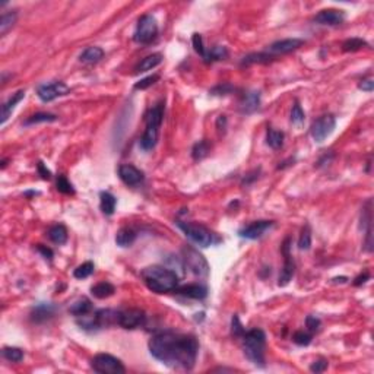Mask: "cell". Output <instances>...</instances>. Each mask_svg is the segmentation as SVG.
<instances>
[{
  "mask_svg": "<svg viewBox=\"0 0 374 374\" xmlns=\"http://www.w3.org/2000/svg\"><path fill=\"white\" fill-rule=\"evenodd\" d=\"M149 353L168 367L192 370L199 354V342L193 335L162 332L149 341Z\"/></svg>",
  "mask_w": 374,
  "mask_h": 374,
  "instance_id": "cell-1",
  "label": "cell"
},
{
  "mask_svg": "<svg viewBox=\"0 0 374 374\" xmlns=\"http://www.w3.org/2000/svg\"><path fill=\"white\" fill-rule=\"evenodd\" d=\"M141 276L152 293H174L179 287V275L165 266H148L142 271Z\"/></svg>",
  "mask_w": 374,
  "mask_h": 374,
  "instance_id": "cell-2",
  "label": "cell"
},
{
  "mask_svg": "<svg viewBox=\"0 0 374 374\" xmlns=\"http://www.w3.org/2000/svg\"><path fill=\"white\" fill-rule=\"evenodd\" d=\"M243 339V351L246 358L257 367H265V346H266V335L262 329H250L246 331L241 336Z\"/></svg>",
  "mask_w": 374,
  "mask_h": 374,
  "instance_id": "cell-3",
  "label": "cell"
},
{
  "mask_svg": "<svg viewBox=\"0 0 374 374\" xmlns=\"http://www.w3.org/2000/svg\"><path fill=\"white\" fill-rule=\"evenodd\" d=\"M162 119H164V102L161 101L155 104L145 117L146 129L141 138V148L143 151H151L155 148V145L158 142Z\"/></svg>",
  "mask_w": 374,
  "mask_h": 374,
  "instance_id": "cell-4",
  "label": "cell"
},
{
  "mask_svg": "<svg viewBox=\"0 0 374 374\" xmlns=\"http://www.w3.org/2000/svg\"><path fill=\"white\" fill-rule=\"evenodd\" d=\"M177 227L182 230L184 235L187 238H190L193 243L199 247H209L213 241L212 233L199 224L194 223H183V221H177Z\"/></svg>",
  "mask_w": 374,
  "mask_h": 374,
  "instance_id": "cell-5",
  "label": "cell"
},
{
  "mask_svg": "<svg viewBox=\"0 0 374 374\" xmlns=\"http://www.w3.org/2000/svg\"><path fill=\"white\" fill-rule=\"evenodd\" d=\"M158 35V24L152 15H143L138 20L133 40L139 44H149Z\"/></svg>",
  "mask_w": 374,
  "mask_h": 374,
  "instance_id": "cell-6",
  "label": "cell"
},
{
  "mask_svg": "<svg viewBox=\"0 0 374 374\" xmlns=\"http://www.w3.org/2000/svg\"><path fill=\"white\" fill-rule=\"evenodd\" d=\"M91 367L94 371L101 374H124L126 368L123 363L110 354H98L91 360Z\"/></svg>",
  "mask_w": 374,
  "mask_h": 374,
  "instance_id": "cell-7",
  "label": "cell"
},
{
  "mask_svg": "<svg viewBox=\"0 0 374 374\" xmlns=\"http://www.w3.org/2000/svg\"><path fill=\"white\" fill-rule=\"evenodd\" d=\"M183 260L184 265L197 276H208L209 275V265L201 253L193 247L183 249Z\"/></svg>",
  "mask_w": 374,
  "mask_h": 374,
  "instance_id": "cell-8",
  "label": "cell"
},
{
  "mask_svg": "<svg viewBox=\"0 0 374 374\" xmlns=\"http://www.w3.org/2000/svg\"><path fill=\"white\" fill-rule=\"evenodd\" d=\"M71 91V88L61 81H53L49 83H41L37 86V95L41 101L44 102H51L54 101L56 98L63 97V95H68Z\"/></svg>",
  "mask_w": 374,
  "mask_h": 374,
  "instance_id": "cell-9",
  "label": "cell"
},
{
  "mask_svg": "<svg viewBox=\"0 0 374 374\" xmlns=\"http://www.w3.org/2000/svg\"><path fill=\"white\" fill-rule=\"evenodd\" d=\"M335 127H336V119L332 114H324L317 120H314L312 124V138L317 143H322L327 136L334 133Z\"/></svg>",
  "mask_w": 374,
  "mask_h": 374,
  "instance_id": "cell-10",
  "label": "cell"
},
{
  "mask_svg": "<svg viewBox=\"0 0 374 374\" xmlns=\"http://www.w3.org/2000/svg\"><path fill=\"white\" fill-rule=\"evenodd\" d=\"M145 312L141 309H127L117 313V324L123 329H136L145 323Z\"/></svg>",
  "mask_w": 374,
  "mask_h": 374,
  "instance_id": "cell-11",
  "label": "cell"
},
{
  "mask_svg": "<svg viewBox=\"0 0 374 374\" xmlns=\"http://www.w3.org/2000/svg\"><path fill=\"white\" fill-rule=\"evenodd\" d=\"M291 240L287 238L282 244V254H283V268L281 271V275H279V279H278V285L279 287H285L288 285L290 281L293 279L294 272H295V263H294L293 256L290 253V249H291Z\"/></svg>",
  "mask_w": 374,
  "mask_h": 374,
  "instance_id": "cell-12",
  "label": "cell"
},
{
  "mask_svg": "<svg viewBox=\"0 0 374 374\" xmlns=\"http://www.w3.org/2000/svg\"><path fill=\"white\" fill-rule=\"evenodd\" d=\"M272 227H273V221H266V219L254 221V223L243 227V228L238 231V235H240L241 238H247V240H257V238H260V237H263L265 234L268 233Z\"/></svg>",
  "mask_w": 374,
  "mask_h": 374,
  "instance_id": "cell-13",
  "label": "cell"
},
{
  "mask_svg": "<svg viewBox=\"0 0 374 374\" xmlns=\"http://www.w3.org/2000/svg\"><path fill=\"white\" fill-rule=\"evenodd\" d=\"M119 177L122 179V182L124 184L131 186V187L139 186L145 180L143 172L139 168H136L135 165H131V164H123V165L119 167Z\"/></svg>",
  "mask_w": 374,
  "mask_h": 374,
  "instance_id": "cell-14",
  "label": "cell"
},
{
  "mask_svg": "<svg viewBox=\"0 0 374 374\" xmlns=\"http://www.w3.org/2000/svg\"><path fill=\"white\" fill-rule=\"evenodd\" d=\"M345 20L344 10L338 9H324L320 10L316 16H314V22L319 25H329V27H336L341 25Z\"/></svg>",
  "mask_w": 374,
  "mask_h": 374,
  "instance_id": "cell-15",
  "label": "cell"
},
{
  "mask_svg": "<svg viewBox=\"0 0 374 374\" xmlns=\"http://www.w3.org/2000/svg\"><path fill=\"white\" fill-rule=\"evenodd\" d=\"M56 314V305L51 303H41L37 304L32 312H31V320L35 323H44L47 320L53 319Z\"/></svg>",
  "mask_w": 374,
  "mask_h": 374,
  "instance_id": "cell-16",
  "label": "cell"
},
{
  "mask_svg": "<svg viewBox=\"0 0 374 374\" xmlns=\"http://www.w3.org/2000/svg\"><path fill=\"white\" fill-rule=\"evenodd\" d=\"M174 293L180 294L187 298H193V300H203L208 295V288L202 283H189V285L177 287V290Z\"/></svg>",
  "mask_w": 374,
  "mask_h": 374,
  "instance_id": "cell-17",
  "label": "cell"
},
{
  "mask_svg": "<svg viewBox=\"0 0 374 374\" xmlns=\"http://www.w3.org/2000/svg\"><path fill=\"white\" fill-rule=\"evenodd\" d=\"M304 44L303 40L300 38H287V40H279L272 42L269 46V51L272 54H287L290 51L297 50L298 47H301Z\"/></svg>",
  "mask_w": 374,
  "mask_h": 374,
  "instance_id": "cell-18",
  "label": "cell"
},
{
  "mask_svg": "<svg viewBox=\"0 0 374 374\" xmlns=\"http://www.w3.org/2000/svg\"><path fill=\"white\" fill-rule=\"evenodd\" d=\"M365 225V249L367 252L373 250V243H371V201L365 203L361 212V227Z\"/></svg>",
  "mask_w": 374,
  "mask_h": 374,
  "instance_id": "cell-19",
  "label": "cell"
},
{
  "mask_svg": "<svg viewBox=\"0 0 374 374\" xmlns=\"http://www.w3.org/2000/svg\"><path fill=\"white\" fill-rule=\"evenodd\" d=\"M24 98H25V91H24V90H19L18 92L12 94V97H10L8 101L3 102V105H2V116H0V117H2V119H0V123H2V124H5V123L8 122V119L10 117L12 112L15 110L16 104H19Z\"/></svg>",
  "mask_w": 374,
  "mask_h": 374,
  "instance_id": "cell-20",
  "label": "cell"
},
{
  "mask_svg": "<svg viewBox=\"0 0 374 374\" xmlns=\"http://www.w3.org/2000/svg\"><path fill=\"white\" fill-rule=\"evenodd\" d=\"M260 107V92L250 91L244 94L243 100L240 102V108L244 114H252V113L257 112Z\"/></svg>",
  "mask_w": 374,
  "mask_h": 374,
  "instance_id": "cell-21",
  "label": "cell"
},
{
  "mask_svg": "<svg viewBox=\"0 0 374 374\" xmlns=\"http://www.w3.org/2000/svg\"><path fill=\"white\" fill-rule=\"evenodd\" d=\"M104 57V50L101 47H97V46H92V47H86L85 50L82 51L81 56H79V60L85 64H95L101 60Z\"/></svg>",
  "mask_w": 374,
  "mask_h": 374,
  "instance_id": "cell-22",
  "label": "cell"
},
{
  "mask_svg": "<svg viewBox=\"0 0 374 374\" xmlns=\"http://www.w3.org/2000/svg\"><path fill=\"white\" fill-rule=\"evenodd\" d=\"M162 61V54L161 53H153L151 56H146L145 59H142L138 66L135 68L136 73H143V72L152 71L153 68H157L160 63Z\"/></svg>",
  "mask_w": 374,
  "mask_h": 374,
  "instance_id": "cell-23",
  "label": "cell"
},
{
  "mask_svg": "<svg viewBox=\"0 0 374 374\" xmlns=\"http://www.w3.org/2000/svg\"><path fill=\"white\" fill-rule=\"evenodd\" d=\"M92 312V303L91 300H88L86 297H82L78 298L75 303L69 307V313H72L76 317H82V316H86Z\"/></svg>",
  "mask_w": 374,
  "mask_h": 374,
  "instance_id": "cell-24",
  "label": "cell"
},
{
  "mask_svg": "<svg viewBox=\"0 0 374 374\" xmlns=\"http://www.w3.org/2000/svg\"><path fill=\"white\" fill-rule=\"evenodd\" d=\"M136 240V231L130 227H123L116 235V244L120 247H129Z\"/></svg>",
  "mask_w": 374,
  "mask_h": 374,
  "instance_id": "cell-25",
  "label": "cell"
},
{
  "mask_svg": "<svg viewBox=\"0 0 374 374\" xmlns=\"http://www.w3.org/2000/svg\"><path fill=\"white\" fill-rule=\"evenodd\" d=\"M116 205H117V199L113 196L110 192H101L100 193V208L104 215L110 216L116 211Z\"/></svg>",
  "mask_w": 374,
  "mask_h": 374,
  "instance_id": "cell-26",
  "label": "cell"
},
{
  "mask_svg": "<svg viewBox=\"0 0 374 374\" xmlns=\"http://www.w3.org/2000/svg\"><path fill=\"white\" fill-rule=\"evenodd\" d=\"M49 238L54 244H64L68 241V230L63 224H56L49 230Z\"/></svg>",
  "mask_w": 374,
  "mask_h": 374,
  "instance_id": "cell-27",
  "label": "cell"
},
{
  "mask_svg": "<svg viewBox=\"0 0 374 374\" xmlns=\"http://www.w3.org/2000/svg\"><path fill=\"white\" fill-rule=\"evenodd\" d=\"M114 293H116L114 285L110 282H107V281L97 283V285H94V287L91 288L92 295H94L95 298H100V300L108 298V297H112Z\"/></svg>",
  "mask_w": 374,
  "mask_h": 374,
  "instance_id": "cell-28",
  "label": "cell"
},
{
  "mask_svg": "<svg viewBox=\"0 0 374 374\" xmlns=\"http://www.w3.org/2000/svg\"><path fill=\"white\" fill-rule=\"evenodd\" d=\"M211 151V143L203 139V141L196 142L193 145L192 148V157L194 161H199V160H203L205 157H208V153Z\"/></svg>",
  "mask_w": 374,
  "mask_h": 374,
  "instance_id": "cell-29",
  "label": "cell"
},
{
  "mask_svg": "<svg viewBox=\"0 0 374 374\" xmlns=\"http://www.w3.org/2000/svg\"><path fill=\"white\" fill-rule=\"evenodd\" d=\"M57 122V116L51 114V113H37L30 116L25 122L24 126H32V124H38V123H53Z\"/></svg>",
  "mask_w": 374,
  "mask_h": 374,
  "instance_id": "cell-30",
  "label": "cell"
},
{
  "mask_svg": "<svg viewBox=\"0 0 374 374\" xmlns=\"http://www.w3.org/2000/svg\"><path fill=\"white\" fill-rule=\"evenodd\" d=\"M16 18H18V15H16L15 10L3 12V13H2V18H0V34H2V35H5V34L15 25Z\"/></svg>",
  "mask_w": 374,
  "mask_h": 374,
  "instance_id": "cell-31",
  "label": "cell"
},
{
  "mask_svg": "<svg viewBox=\"0 0 374 374\" xmlns=\"http://www.w3.org/2000/svg\"><path fill=\"white\" fill-rule=\"evenodd\" d=\"M227 56H228V50L225 47H223V46H215L211 50H206V54H205L203 59H205L206 63H211V61L224 60Z\"/></svg>",
  "mask_w": 374,
  "mask_h": 374,
  "instance_id": "cell-32",
  "label": "cell"
},
{
  "mask_svg": "<svg viewBox=\"0 0 374 374\" xmlns=\"http://www.w3.org/2000/svg\"><path fill=\"white\" fill-rule=\"evenodd\" d=\"M283 131L275 130V129H269L266 133V143L272 148V149H279L283 145Z\"/></svg>",
  "mask_w": 374,
  "mask_h": 374,
  "instance_id": "cell-33",
  "label": "cell"
},
{
  "mask_svg": "<svg viewBox=\"0 0 374 374\" xmlns=\"http://www.w3.org/2000/svg\"><path fill=\"white\" fill-rule=\"evenodd\" d=\"M272 59L273 56L269 53H252V54L243 57L241 66H249V64H254V63H269Z\"/></svg>",
  "mask_w": 374,
  "mask_h": 374,
  "instance_id": "cell-34",
  "label": "cell"
},
{
  "mask_svg": "<svg viewBox=\"0 0 374 374\" xmlns=\"http://www.w3.org/2000/svg\"><path fill=\"white\" fill-rule=\"evenodd\" d=\"M2 355L10 363H20L24 360V351L16 346H5L2 349Z\"/></svg>",
  "mask_w": 374,
  "mask_h": 374,
  "instance_id": "cell-35",
  "label": "cell"
},
{
  "mask_svg": "<svg viewBox=\"0 0 374 374\" xmlns=\"http://www.w3.org/2000/svg\"><path fill=\"white\" fill-rule=\"evenodd\" d=\"M94 269H95V266H94V263L92 262L82 263V265H79V266L73 271V276H75L76 279L90 278L92 273H94Z\"/></svg>",
  "mask_w": 374,
  "mask_h": 374,
  "instance_id": "cell-36",
  "label": "cell"
},
{
  "mask_svg": "<svg viewBox=\"0 0 374 374\" xmlns=\"http://www.w3.org/2000/svg\"><path fill=\"white\" fill-rule=\"evenodd\" d=\"M364 47H368V42L363 40V38H357V37L348 38L342 44V50L344 51H358L361 50V49H364Z\"/></svg>",
  "mask_w": 374,
  "mask_h": 374,
  "instance_id": "cell-37",
  "label": "cell"
},
{
  "mask_svg": "<svg viewBox=\"0 0 374 374\" xmlns=\"http://www.w3.org/2000/svg\"><path fill=\"white\" fill-rule=\"evenodd\" d=\"M312 247V228L310 225H304L303 231L300 234V238H298V249L300 250H309Z\"/></svg>",
  "mask_w": 374,
  "mask_h": 374,
  "instance_id": "cell-38",
  "label": "cell"
},
{
  "mask_svg": "<svg viewBox=\"0 0 374 374\" xmlns=\"http://www.w3.org/2000/svg\"><path fill=\"white\" fill-rule=\"evenodd\" d=\"M56 189H57L60 193H63V194H75V189H73L72 183L69 182L63 174H60V175L57 177Z\"/></svg>",
  "mask_w": 374,
  "mask_h": 374,
  "instance_id": "cell-39",
  "label": "cell"
},
{
  "mask_svg": "<svg viewBox=\"0 0 374 374\" xmlns=\"http://www.w3.org/2000/svg\"><path fill=\"white\" fill-rule=\"evenodd\" d=\"M305 120V114H304L303 108L298 102H294L293 108H291V123L295 126H301Z\"/></svg>",
  "mask_w": 374,
  "mask_h": 374,
  "instance_id": "cell-40",
  "label": "cell"
},
{
  "mask_svg": "<svg viewBox=\"0 0 374 374\" xmlns=\"http://www.w3.org/2000/svg\"><path fill=\"white\" fill-rule=\"evenodd\" d=\"M160 81V75H151V76H148V78H143V79H141L139 82H136L135 83V90H146V88H149V86H152L153 83H157V82Z\"/></svg>",
  "mask_w": 374,
  "mask_h": 374,
  "instance_id": "cell-41",
  "label": "cell"
},
{
  "mask_svg": "<svg viewBox=\"0 0 374 374\" xmlns=\"http://www.w3.org/2000/svg\"><path fill=\"white\" fill-rule=\"evenodd\" d=\"M293 341L294 344L300 345V346H307V345H310V342H312V335L305 334L303 331H298V332L294 334Z\"/></svg>",
  "mask_w": 374,
  "mask_h": 374,
  "instance_id": "cell-42",
  "label": "cell"
},
{
  "mask_svg": "<svg viewBox=\"0 0 374 374\" xmlns=\"http://www.w3.org/2000/svg\"><path fill=\"white\" fill-rule=\"evenodd\" d=\"M234 91H235V88L231 83H221V85L213 86L211 90V94L212 95H228V94H231Z\"/></svg>",
  "mask_w": 374,
  "mask_h": 374,
  "instance_id": "cell-43",
  "label": "cell"
},
{
  "mask_svg": "<svg viewBox=\"0 0 374 374\" xmlns=\"http://www.w3.org/2000/svg\"><path fill=\"white\" fill-rule=\"evenodd\" d=\"M192 44H193V47H194V51H196L197 54H201L202 57H205V54H206V49L203 47V38L201 34H193Z\"/></svg>",
  "mask_w": 374,
  "mask_h": 374,
  "instance_id": "cell-44",
  "label": "cell"
},
{
  "mask_svg": "<svg viewBox=\"0 0 374 374\" xmlns=\"http://www.w3.org/2000/svg\"><path fill=\"white\" fill-rule=\"evenodd\" d=\"M231 332H233L234 336H238V338H241L246 332V329L243 327V324L240 323V319H238V316H234L233 320H231Z\"/></svg>",
  "mask_w": 374,
  "mask_h": 374,
  "instance_id": "cell-45",
  "label": "cell"
},
{
  "mask_svg": "<svg viewBox=\"0 0 374 374\" xmlns=\"http://www.w3.org/2000/svg\"><path fill=\"white\" fill-rule=\"evenodd\" d=\"M305 326L307 329L313 334V332H317L319 327H320V319H317L316 316H307L305 317Z\"/></svg>",
  "mask_w": 374,
  "mask_h": 374,
  "instance_id": "cell-46",
  "label": "cell"
},
{
  "mask_svg": "<svg viewBox=\"0 0 374 374\" xmlns=\"http://www.w3.org/2000/svg\"><path fill=\"white\" fill-rule=\"evenodd\" d=\"M326 368H327V361L323 360V358L314 361L313 364L310 365V371H312V373H323Z\"/></svg>",
  "mask_w": 374,
  "mask_h": 374,
  "instance_id": "cell-47",
  "label": "cell"
},
{
  "mask_svg": "<svg viewBox=\"0 0 374 374\" xmlns=\"http://www.w3.org/2000/svg\"><path fill=\"white\" fill-rule=\"evenodd\" d=\"M37 170H38V174L41 175L42 180H50L51 179V171L44 165V162H38L37 164Z\"/></svg>",
  "mask_w": 374,
  "mask_h": 374,
  "instance_id": "cell-48",
  "label": "cell"
},
{
  "mask_svg": "<svg viewBox=\"0 0 374 374\" xmlns=\"http://www.w3.org/2000/svg\"><path fill=\"white\" fill-rule=\"evenodd\" d=\"M358 88H360V90H363V91H365V92H371L374 90V81L371 79V78L364 79V81L360 82Z\"/></svg>",
  "mask_w": 374,
  "mask_h": 374,
  "instance_id": "cell-49",
  "label": "cell"
},
{
  "mask_svg": "<svg viewBox=\"0 0 374 374\" xmlns=\"http://www.w3.org/2000/svg\"><path fill=\"white\" fill-rule=\"evenodd\" d=\"M37 250L42 254V257H46V259H49V260L53 259V250H51L50 247L42 246V244H37Z\"/></svg>",
  "mask_w": 374,
  "mask_h": 374,
  "instance_id": "cell-50",
  "label": "cell"
},
{
  "mask_svg": "<svg viewBox=\"0 0 374 374\" xmlns=\"http://www.w3.org/2000/svg\"><path fill=\"white\" fill-rule=\"evenodd\" d=\"M368 278H370V273L368 272L361 273L360 276H357V278L354 279V285L355 287H360V285H363V283H364Z\"/></svg>",
  "mask_w": 374,
  "mask_h": 374,
  "instance_id": "cell-51",
  "label": "cell"
},
{
  "mask_svg": "<svg viewBox=\"0 0 374 374\" xmlns=\"http://www.w3.org/2000/svg\"><path fill=\"white\" fill-rule=\"evenodd\" d=\"M216 129L219 131H225L227 129V117L225 116H219L216 120Z\"/></svg>",
  "mask_w": 374,
  "mask_h": 374,
  "instance_id": "cell-52",
  "label": "cell"
},
{
  "mask_svg": "<svg viewBox=\"0 0 374 374\" xmlns=\"http://www.w3.org/2000/svg\"><path fill=\"white\" fill-rule=\"evenodd\" d=\"M6 162H8L6 160H3V161H2V168H5V167H6Z\"/></svg>",
  "mask_w": 374,
  "mask_h": 374,
  "instance_id": "cell-53",
  "label": "cell"
}]
</instances>
